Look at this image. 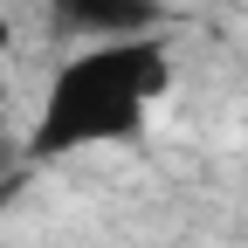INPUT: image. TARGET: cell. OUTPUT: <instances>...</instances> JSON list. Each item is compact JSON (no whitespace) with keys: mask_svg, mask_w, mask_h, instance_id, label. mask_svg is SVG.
I'll list each match as a JSON object with an SVG mask.
<instances>
[{"mask_svg":"<svg viewBox=\"0 0 248 248\" xmlns=\"http://www.w3.org/2000/svg\"><path fill=\"white\" fill-rule=\"evenodd\" d=\"M166 90H172V48L159 35L90 42L42 90L28 152L35 159H76L97 145H131V138H145V117Z\"/></svg>","mask_w":248,"mask_h":248,"instance_id":"6da1fadb","label":"cell"},{"mask_svg":"<svg viewBox=\"0 0 248 248\" xmlns=\"http://www.w3.org/2000/svg\"><path fill=\"white\" fill-rule=\"evenodd\" d=\"M159 7H193V0H159Z\"/></svg>","mask_w":248,"mask_h":248,"instance_id":"3957f363","label":"cell"},{"mask_svg":"<svg viewBox=\"0 0 248 248\" xmlns=\"http://www.w3.org/2000/svg\"><path fill=\"white\" fill-rule=\"evenodd\" d=\"M48 14H55L62 35H76L83 48L90 42L159 35V28H166V7H159V0H48Z\"/></svg>","mask_w":248,"mask_h":248,"instance_id":"7a4b0ae2","label":"cell"},{"mask_svg":"<svg viewBox=\"0 0 248 248\" xmlns=\"http://www.w3.org/2000/svg\"><path fill=\"white\" fill-rule=\"evenodd\" d=\"M0 48H7V21H0Z\"/></svg>","mask_w":248,"mask_h":248,"instance_id":"277c9868","label":"cell"}]
</instances>
